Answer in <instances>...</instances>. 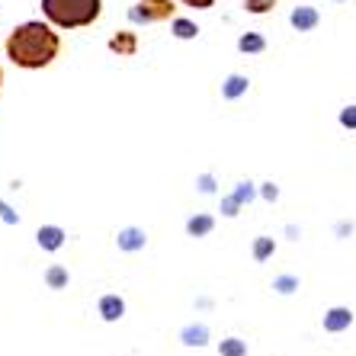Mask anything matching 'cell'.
I'll list each match as a JSON object with an SVG mask.
<instances>
[{"label":"cell","mask_w":356,"mask_h":356,"mask_svg":"<svg viewBox=\"0 0 356 356\" xmlns=\"http://www.w3.org/2000/svg\"><path fill=\"white\" fill-rule=\"evenodd\" d=\"M58 51H61L58 33L45 23H23V26H17L7 39L10 61L19 67H29V71L49 67L51 61L58 58Z\"/></svg>","instance_id":"obj_1"},{"label":"cell","mask_w":356,"mask_h":356,"mask_svg":"<svg viewBox=\"0 0 356 356\" xmlns=\"http://www.w3.org/2000/svg\"><path fill=\"white\" fill-rule=\"evenodd\" d=\"M99 0H42V13L58 29H81L99 19Z\"/></svg>","instance_id":"obj_2"},{"label":"cell","mask_w":356,"mask_h":356,"mask_svg":"<svg viewBox=\"0 0 356 356\" xmlns=\"http://www.w3.org/2000/svg\"><path fill=\"white\" fill-rule=\"evenodd\" d=\"M132 23H161V19L174 17V0H138L129 10Z\"/></svg>","instance_id":"obj_3"},{"label":"cell","mask_w":356,"mask_h":356,"mask_svg":"<svg viewBox=\"0 0 356 356\" xmlns=\"http://www.w3.org/2000/svg\"><path fill=\"white\" fill-rule=\"evenodd\" d=\"M257 196V190H254V183H238V190L232 193V196L222 199V216H238V209L244 206V202H250V199Z\"/></svg>","instance_id":"obj_4"},{"label":"cell","mask_w":356,"mask_h":356,"mask_svg":"<svg viewBox=\"0 0 356 356\" xmlns=\"http://www.w3.org/2000/svg\"><path fill=\"white\" fill-rule=\"evenodd\" d=\"M324 331L327 334H343L353 324V312L350 308H343V305H334V308H327L324 312Z\"/></svg>","instance_id":"obj_5"},{"label":"cell","mask_w":356,"mask_h":356,"mask_svg":"<svg viewBox=\"0 0 356 356\" xmlns=\"http://www.w3.org/2000/svg\"><path fill=\"white\" fill-rule=\"evenodd\" d=\"M289 23L296 26L298 33H312V29L321 23V17H318L315 7H296L292 10V17H289Z\"/></svg>","instance_id":"obj_6"},{"label":"cell","mask_w":356,"mask_h":356,"mask_svg":"<svg viewBox=\"0 0 356 356\" xmlns=\"http://www.w3.org/2000/svg\"><path fill=\"white\" fill-rule=\"evenodd\" d=\"M67 234L61 232L58 225H45V228H39V234H35V241H39L42 250H58L61 244H65Z\"/></svg>","instance_id":"obj_7"},{"label":"cell","mask_w":356,"mask_h":356,"mask_svg":"<svg viewBox=\"0 0 356 356\" xmlns=\"http://www.w3.org/2000/svg\"><path fill=\"white\" fill-rule=\"evenodd\" d=\"M99 315H103V321H119L125 315V302L119 296H103L99 298Z\"/></svg>","instance_id":"obj_8"},{"label":"cell","mask_w":356,"mask_h":356,"mask_svg":"<svg viewBox=\"0 0 356 356\" xmlns=\"http://www.w3.org/2000/svg\"><path fill=\"white\" fill-rule=\"evenodd\" d=\"M145 232L141 228H122L119 232V238H116V244H119V250H141L145 248Z\"/></svg>","instance_id":"obj_9"},{"label":"cell","mask_w":356,"mask_h":356,"mask_svg":"<svg viewBox=\"0 0 356 356\" xmlns=\"http://www.w3.org/2000/svg\"><path fill=\"white\" fill-rule=\"evenodd\" d=\"M183 343L186 347H206L209 343V327L206 324H190V327H183Z\"/></svg>","instance_id":"obj_10"},{"label":"cell","mask_w":356,"mask_h":356,"mask_svg":"<svg viewBox=\"0 0 356 356\" xmlns=\"http://www.w3.org/2000/svg\"><path fill=\"white\" fill-rule=\"evenodd\" d=\"M222 93H225V99H238L241 93H248V77H244V74H232L228 81H225Z\"/></svg>","instance_id":"obj_11"},{"label":"cell","mask_w":356,"mask_h":356,"mask_svg":"<svg viewBox=\"0 0 356 356\" xmlns=\"http://www.w3.org/2000/svg\"><path fill=\"white\" fill-rule=\"evenodd\" d=\"M212 228H216V218L212 216H196V218L186 222V232H190L193 238H202V234H209Z\"/></svg>","instance_id":"obj_12"},{"label":"cell","mask_w":356,"mask_h":356,"mask_svg":"<svg viewBox=\"0 0 356 356\" xmlns=\"http://www.w3.org/2000/svg\"><path fill=\"white\" fill-rule=\"evenodd\" d=\"M109 49L119 51V55H135V35L132 33H119L109 39Z\"/></svg>","instance_id":"obj_13"},{"label":"cell","mask_w":356,"mask_h":356,"mask_svg":"<svg viewBox=\"0 0 356 356\" xmlns=\"http://www.w3.org/2000/svg\"><path fill=\"white\" fill-rule=\"evenodd\" d=\"M273 254H276V241L273 238H257L254 241V260H257V264H266Z\"/></svg>","instance_id":"obj_14"},{"label":"cell","mask_w":356,"mask_h":356,"mask_svg":"<svg viewBox=\"0 0 356 356\" xmlns=\"http://www.w3.org/2000/svg\"><path fill=\"white\" fill-rule=\"evenodd\" d=\"M238 49L241 51H250V55H257V51L266 49V42H264V35L248 33V35H241V39H238Z\"/></svg>","instance_id":"obj_15"},{"label":"cell","mask_w":356,"mask_h":356,"mask_svg":"<svg viewBox=\"0 0 356 356\" xmlns=\"http://www.w3.org/2000/svg\"><path fill=\"white\" fill-rule=\"evenodd\" d=\"M218 353H222V356H248V343H244V340H238V337H228V340H222V343H218Z\"/></svg>","instance_id":"obj_16"},{"label":"cell","mask_w":356,"mask_h":356,"mask_svg":"<svg viewBox=\"0 0 356 356\" xmlns=\"http://www.w3.org/2000/svg\"><path fill=\"white\" fill-rule=\"evenodd\" d=\"M45 280H49L51 289H65V286H67V270H65V266H49Z\"/></svg>","instance_id":"obj_17"},{"label":"cell","mask_w":356,"mask_h":356,"mask_svg":"<svg viewBox=\"0 0 356 356\" xmlns=\"http://www.w3.org/2000/svg\"><path fill=\"white\" fill-rule=\"evenodd\" d=\"M273 289L280 292V296H292V292L298 289V280H296V276H276V280H273Z\"/></svg>","instance_id":"obj_18"},{"label":"cell","mask_w":356,"mask_h":356,"mask_svg":"<svg viewBox=\"0 0 356 356\" xmlns=\"http://www.w3.org/2000/svg\"><path fill=\"white\" fill-rule=\"evenodd\" d=\"M199 29H196V23H190V19H174V35L177 39H193Z\"/></svg>","instance_id":"obj_19"},{"label":"cell","mask_w":356,"mask_h":356,"mask_svg":"<svg viewBox=\"0 0 356 356\" xmlns=\"http://www.w3.org/2000/svg\"><path fill=\"white\" fill-rule=\"evenodd\" d=\"M244 3V10H250V13H266V10L276 7V0H241Z\"/></svg>","instance_id":"obj_20"},{"label":"cell","mask_w":356,"mask_h":356,"mask_svg":"<svg viewBox=\"0 0 356 356\" xmlns=\"http://www.w3.org/2000/svg\"><path fill=\"white\" fill-rule=\"evenodd\" d=\"M340 125H343V129H350V132L356 129V103H350V106L340 109Z\"/></svg>","instance_id":"obj_21"},{"label":"cell","mask_w":356,"mask_h":356,"mask_svg":"<svg viewBox=\"0 0 356 356\" xmlns=\"http://www.w3.org/2000/svg\"><path fill=\"white\" fill-rule=\"evenodd\" d=\"M264 199L266 202H276V199H280V186H276V183H264Z\"/></svg>","instance_id":"obj_22"},{"label":"cell","mask_w":356,"mask_h":356,"mask_svg":"<svg viewBox=\"0 0 356 356\" xmlns=\"http://www.w3.org/2000/svg\"><path fill=\"white\" fill-rule=\"evenodd\" d=\"M334 232H337V238H350V234L356 232V225L353 222H337V228H334Z\"/></svg>","instance_id":"obj_23"},{"label":"cell","mask_w":356,"mask_h":356,"mask_svg":"<svg viewBox=\"0 0 356 356\" xmlns=\"http://www.w3.org/2000/svg\"><path fill=\"white\" fill-rule=\"evenodd\" d=\"M183 3H186V7H196V10H209L216 0H183Z\"/></svg>","instance_id":"obj_24"},{"label":"cell","mask_w":356,"mask_h":356,"mask_svg":"<svg viewBox=\"0 0 356 356\" xmlns=\"http://www.w3.org/2000/svg\"><path fill=\"white\" fill-rule=\"evenodd\" d=\"M199 183H202V186H199V190H202V193H212V177H202V180H199Z\"/></svg>","instance_id":"obj_25"},{"label":"cell","mask_w":356,"mask_h":356,"mask_svg":"<svg viewBox=\"0 0 356 356\" xmlns=\"http://www.w3.org/2000/svg\"><path fill=\"white\" fill-rule=\"evenodd\" d=\"M0 83H3V71H0Z\"/></svg>","instance_id":"obj_26"},{"label":"cell","mask_w":356,"mask_h":356,"mask_svg":"<svg viewBox=\"0 0 356 356\" xmlns=\"http://www.w3.org/2000/svg\"><path fill=\"white\" fill-rule=\"evenodd\" d=\"M337 3H343V0H337Z\"/></svg>","instance_id":"obj_27"}]
</instances>
